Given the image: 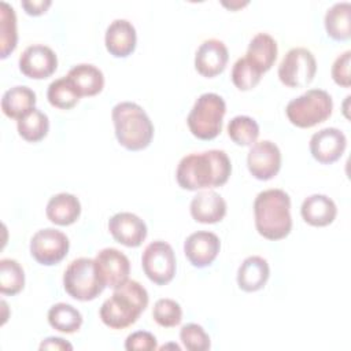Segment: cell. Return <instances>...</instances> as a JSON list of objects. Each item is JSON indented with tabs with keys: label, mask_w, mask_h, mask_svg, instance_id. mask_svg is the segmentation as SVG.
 Segmentation results:
<instances>
[{
	"label": "cell",
	"mask_w": 351,
	"mask_h": 351,
	"mask_svg": "<svg viewBox=\"0 0 351 351\" xmlns=\"http://www.w3.org/2000/svg\"><path fill=\"white\" fill-rule=\"evenodd\" d=\"M247 167L256 180H271L281 169L280 148L270 140L255 141L247 155Z\"/></svg>",
	"instance_id": "8fae6325"
},
{
	"label": "cell",
	"mask_w": 351,
	"mask_h": 351,
	"mask_svg": "<svg viewBox=\"0 0 351 351\" xmlns=\"http://www.w3.org/2000/svg\"><path fill=\"white\" fill-rule=\"evenodd\" d=\"M156 348V337L147 330L133 332L125 340V350L128 351H152Z\"/></svg>",
	"instance_id": "d590c367"
},
{
	"label": "cell",
	"mask_w": 351,
	"mask_h": 351,
	"mask_svg": "<svg viewBox=\"0 0 351 351\" xmlns=\"http://www.w3.org/2000/svg\"><path fill=\"white\" fill-rule=\"evenodd\" d=\"M19 70L32 80H45L51 77L58 67L55 52L43 44L27 47L19 56Z\"/></svg>",
	"instance_id": "7c38bea8"
},
{
	"label": "cell",
	"mask_w": 351,
	"mask_h": 351,
	"mask_svg": "<svg viewBox=\"0 0 351 351\" xmlns=\"http://www.w3.org/2000/svg\"><path fill=\"white\" fill-rule=\"evenodd\" d=\"M228 136L237 145L251 147L258 140L259 126L254 118L237 115L228 123Z\"/></svg>",
	"instance_id": "4dcf8cb0"
},
{
	"label": "cell",
	"mask_w": 351,
	"mask_h": 351,
	"mask_svg": "<svg viewBox=\"0 0 351 351\" xmlns=\"http://www.w3.org/2000/svg\"><path fill=\"white\" fill-rule=\"evenodd\" d=\"M64 291L75 300L89 302L96 299L106 288L95 259L77 258L63 273Z\"/></svg>",
	"instance_id": "52a82bcc"
},
{
	"label": "cell",
	"mask_w": 351,
	"mask_h": 351,
	"mask_svg": "<svg viewBox=\"0 0 351 351\" xmlns=\"http://www.w3.org/2000/svg\"><path fill=\"white\" fill-rule=\"evenodd\" d=\"M18 43L16 15L14 8L7 3H0V58L5 59Z\"/></svg>",
	"instance_id": "83f0119b"
},
{
	"label": "cell",
	"mask_w": 351,
	"mask_h": 351,
	"mask_svg": "<svg viewBox=\"0 0 351 351\" xmlns=\"http://www.w3.org/2000/svg\"><path fill=\"white\" fill-rule=\"evenodd\" d=\"M144 274L156 285L169 284L176 274L177 263L171 245L162 240L149 243L141 255Z\"/></svg>",
	"instance_id": "9c48e42d"
},
{
	"label": "cell",
	"mask_w": 351,
	"mask_h": 351,
	"mask_svg": "<svg viewBox=\"0 0 351 351\" xmlns=\"http://www.w3.org/2000/svg\"><path fill=\"white\" fill-rule=\"evenodd\" d=\"M70 248L69 237L53 228L36 232L30 240V254L44 266H52L64 259Z\"/></svg>",
	"instance_id": "30bf717a"
},
{
	"label": "cell",
	"mask_w": 351,
	"mask_h": 351,
	"mask_svg": "<svg viewBox=\"0 0 351 351\" xmlns=\"http://www.w3.org/2000/svg\"><path fill=\"white\" fill-rule=\"evenodd\" d=\"M255 228L267 240L285 239L292 229L291 197L282 189H266L254 202Z\"/></svg>",
	"instance_id": "3957f363"
},
{
	"label": "cell",
	"mask_w": 351,
	"mask_h": 351,
	"mask_svg": "<svg viewBox=\"0 0 351 351\" xmlns=\"http://www.w3.org/2000/svg\"><path fill=\"white\" fill-rule=\"evenodd\" d=\"M36 93L25 85H16L4 92L1 97V111L11 119H21L36 106Z\"/></svg>",
	"instance_id": "cb8c5ba5"
},
{
	"label": "cell",
	"mask_w": 351,
	"mask_h": 351,
	"mask_svg": "<svg viewBox=\"0 0 351 351\" xmlns=\"http://www.w3.org/2000/svg\"><path fill=\"white\" fill-rule=\"evenodd\" d=\"M137 43L136 29L132 22L126 19H115L112 21L104 36V44L110 55L114 58H126L129 56Z\"/></svg>",
	"instance_id": "ac0fdd59"
},
{
	"label": "cell",
	"mask_w": 351,
	"mask_h": 351,
	"mask_svg": "<svg viewBox=\"0 0 351 351\" xmlns=\"http://www.w3.org/2000/svg\"><path fill=\"white\" fill-rule=\"evenodd\" d=\"M51 4H52L51 0H23L21 3L25 12L32 16H38L45 14Z\"/></svg>",
	"instance_id": "74e56055"
},
{
	"label": "cell",
	"mask_w": 351,
	"mask_h": 351,
	"mask_svg": "<svg viewBox=\"0 0 351 351\" xmlns=\"http://www.w3.org/2000/svg\"><path fill=\"white\" fill-rule=\"evenodd\" d=\"M95 262L106 287L115 289L129 280L130 262L119 250L103 248L96 254Z\"/></svg>",
	"instance_id": "5bb4252c"
},
{
	"label": "cell",
	"mask_w": 351,
	"mask_h": 351,
	"mask_svg": "<svg viewBox=\"0 0 351 351\" xmlns=\"http://www.w3.org/2000/svg\"><path fill=\"white\" fill-rule=\"evenodd\" d=\"M25 287V271L22 266L10 258L0 261V292L14 296Z\"/></svg>",
	"instance_id": "1f68e13d"
},
{
	"label": "cell",
	"mask_w": 351,
	"mask_h": 351,
	"mask_svg": "<svg viewBox=\"0 0 351 351\" xmlns=\"http://www.w3.org/2000/svg\"><path fill=\"white\" fill-rule=\"evenodd\" d=\"M47 99L52 107H56L59 110H70L77 106L81 95L78 93L71 80L66 75L49 84L47 90Z\"/></svg>",
	"instance_id": "f1b7e54d"
},
{
	"label": "cell",
	"mask_w": 351,
	"mask_h": 351,
	"mask_svg": "<svg viewBox=\"0 0 351 351\" xmlns=\"http://www.w3.org/2000/svg\"><path fill=\"white\" fill-rule=\"evenodd\" d=\"M49 325L62 333H74L82 325L81 313L67 303H56L48 310Z\"/></svg>",
	"instance_id": "f546056e"
},
{
	"label": "cell",
	"mask_w": 351,
	"mask_h": 351,
	"mask_svg": "<svg viewBox=\"0 0 351 351\" xmlns=\"http://www.w3.org/2000/svg\"><path fill=\"white\" fill-rule=\"evenodd\" d=\"M221 248L219 237L207 230H199L189 234L184 243V254L195 267L210 266Z\"/></svg>",
	"instance_id": "9a60e30c"
},
{
	"label": "cell",
	"mask_w": 351,
	"mask_h": 351,
	"mask_svg": "<svg viewBox=\"0 0 351 351\" xmlns=\"http://www.w3.org/2000/svg\"><path fill=\"white\" fill-rule=\"evenodd\" d=\"M351 4L341 1L333 4L325 14V30L328 36L337 41H344L351 37Z\"/></svg>",
	"instance_id": "484cf974"
},
{
	"label": "cell",
	"mask_w": 351,
	"mask_h": 351,
	"mask_svg": "<svg viewBox=\"0 0 351 351\" xmlns=\"http://www.w3.org/2000/svg\"><path fill=\"white\" fill-rule=\"evenodd\" d=\"M40 350H56V351H71L73 346L62 337H47L41 341Z\"/></svg>",
	"instance_id": "f35d334b"
},
{
	"label": "cell",
	"mask_w": 351,
	"mask_h": 351,
	"mask_svg": "<svg viewBox=\"0 0 351 351\" xmlns=\"http://www.w3.org/2000/svg\"><path fill=\"white\" fill-rule=\"evenodd\" d=\"M346 147V134L337 128H325L315 132L308 144L313 158L322 165H330L339 160L344 154Z\"/></svg>",
	"instance_id": "4fadbf2b"
},
{
	"label": "cell",
	"mask_w": 351,
	"mask_h": 351,
	"mask_svg": "<svg viewBox=\"0 0 351 351\" xmlns=\"http://www.w3.org/2000/svg\"><path fill=\"white\" fill-rule=\"evenodd\" d=\"M248 1H244V3H240V1H230V3H226V1H222V5L230 8V10H239V8H243L244 5H247Z\"/></svg>",
	"instance_id": "ab89813d"
},
{
	"label": "cell",
	"mask_w": 351,
	"mask_h": 351,
	"mask_svg": "<svg viewBox=\"0 0 351 351\" xmlns=\"http://www.w3.org/2000/svg\"><path fill=\"white\" fill-rule=\"evenodd\" d=\"M16 129L23 140L29 143H37L48 134L49 119L47 114L34 107L16 121Z\"/></svg>",
	"instance_id": "4316f807"
},
{
	"label": "cell",
	"mask_w": 351,
	"mask_h": 351,
	"mask_svg": "<svg viewBox=\"0 0 351 351\" xmlns=\"http://www.w3.org/2000/svg\"><path fill=\"white\" fill-rule=\"evenodd\" d=\"M300 215L306 223L322 228L330 225L335 221L337 215V207L336 203L326 195L314 193L303 200Z\"/></svg>",
	"instance_id": "ffe728a7"
},
{
	"label": "cell",
	"mask_w": 351,
	"mask_h": 351,
	"mask_svg": "<svg viewBox=\"0 0 351 351\" xmlns=\"http://www.w3.org/2000/svg\"><path fill=\"white\" fill-rule=\"evenodd\" d=\"M230 78L237 89L250 90L259 84L262 73L244 56L237 59L236 63L233 64Z\"/></svg>",
	"instance_id": "d6a6232c"
},
{
	"label": "cell",
	"mask_w": 351,
	"mask_h": 351,
	"mask_svg": "<svg viewBox=\"0 0 351 351\" xmlns=\"http://www.w3.org/2000/svg\"><path fill=\"white\" fill-rule=\"evenodd\" d=\"M226 202L215 191H200L189 204L192 218L200 223H217L226 215Z\"/></svg>",
	"instance_id": "d6986e66"
},
{
	"label": "cell",
	"mask_w": 351,
	"mask_h": 351,
	"mask_svg": "<svg viewBox=\"0 0 351 351\" xmlns=\"http://www.w3.org/2000/svg\"><path fill=\"white\" fill-rule=\"evenodd\" d=\"M180 339L182 346L189 351H206L210 348V336L203 326L197 324H186L180 330Z\"/></svg>",
	"instance_id": "e575fe53"
},
{
	"label": "cell",
	"mask_w": 351,
	"mask_h": 351,
	"mask_svg": "<svg viewBox=\"0 0 351 351\" xmlns=\"http://www.w3.org/2000/svg\"><path fill=\"white\" fill-rule=\"evenodd\" d=\"M47 218L59 226H67L74 223L81 214V203L77 196L71 193L53 195L45 207Z\"/></svg>",
	"instance_id": "7402d4cb"
},
{
	"label": "cell",
	"mask_w": 351,
	"mask_h": 351,
	"mask_svg": "<svg viewBox=\"0 0 351 351\" xmlns=\"http://www.w3.org/2000/svg\"><path fill=\"white\" fill-rule=\"evenodd\" d=\"M317 62L313 52L303 47L291 48L278 66V78L288 88H304L315 77Z\"/></svg>",
	"instance_id": "ba28073f"
},
{
	"label": "cell",
	"mask_w": 351,
	"mask_h": 351,
	"mask_svg": "<svg viewBox=\"0 0 351 351\" xmlns=\"http://www.w3.org/2000/svg\"><path fill=\"white\" fill-rule=\"evenodd\" d=\"M277 53L278 48L276 40L267 33H258L248 44L245 58L263 74L271 69Z\"/></svg>",
	"instance_id": "603a6c76"
},
{
	"label": "cell",
	"mask_w": 351,
	"mask_h": 351,
	"mask_svg": "<svg viewBox=\"0 0 351 351\" xmlns=\"http://www.w3.org/2000/svg\"><path fill=\"white\" fill-rule=\"evenodd\" d=\"M333 110L332 96L324 89H308L292 99L285 108L289 122L298 128H313L325 122Z\"/></svg>",
	"instance_id": "8992f818"
},
{
	"label": "cell",
	"mask_w": 351,
	"mask_h": 351,
	"mask_svg": "<svg viewBox=\"0 0 351 351\" xmlns=\"http://www.w3.org/2000/svg\"><path fill=\"white\" fill-rule=\"evenodd\" d=\"M108 230L114 240L126 247H138L147 237V225L136 214L122 211L108 219Z\"/></svg>",
	"instance_id": "2e32d148"
},
{
	"label": "cell",
	"mask_w": 351,
	"mask_h": 351,
	"mask_svg": "<svg viewBox=\"0 0 351 351\" xmlns=\"http://www.w3.org/2000/svg\"><path fill=\"white\" fill-rule=\"evenodd\" d=\"M111 118L114 122L118 143L129 151L147 148L154 137V125L141 106L133 101H121L112 107Z\"/></svg>",
	"instance_id": "277c9868"
},
{
	"label": "cell",
	"mask_w": 351,
	"mask_h": 351,
	"mask_svg": "<svg viewBox=\"0 0 351 351\" xmlns=\"http://www.w3.org/2000/svg\"><path fill=\"white\" fill-rule=\"evenodd\" d=\"M228 59L229 52L223 41L218 38H208L203 41L196 51L195 69L200 75L213 78L225 70Z\"/></svg>",
	"instance_id": "e0dca14e"
},
{
	"label": "cell",
	"mask_w": 351,
	"mask_h": 351,
	"mask_svg": "<svg viewBox=\"0 0 351 351\" xmlns=\"http://www.w3.org/2000/svg\"><path fill=\"white\" fill-rule=\"evenodd\" d=\"M148 300V292L138 281L126 280L103 302L99 310L100 319L110 329H125L138 319Z\"/></svg>",
	"instance_id": "7a4b0ae2"
},
{
	"label": "cell",
	"mask_w": 351,
	"mask_h": 351,
	"mask_svg": "<svg viewBox=\"0 0 351 351\" xmlns=\"http://www.w3.org/2000/svg\"><path fill=\"white\" fill-rule=\"evenodd\" d=\"M350 62H351V51L347 49L346 52L339 55L332 64V71H330L332 78L337 85L343 88H348L351 85Z\"/></svg>",
	"instance_id": "8d00e7d4"
},
{
	"label": "cell",
	"mask_w": 351,
	"mask_h": 351,
	"mask_svg": "<svg viewBox=\"0 0 351 351\" xmlns=\"http://www.w3.org/2000/svg\"><path fill=\"white\" fill-rule=\"evenodd\" d=\"M152 318L159 326L174 328L180 325L182 319V308L176 300L163 298L155 302L152 308Z\"/></svg>",
	"instance_id": "836d02e7"
},
{
	"label": "cell",
	"mask_w": 351,
	"mask_h": 351,
	"mask_svg": "<svg viewBox=\"0 0 351 351\" xmlns=\"http://www.w3.org/2000/svg\"><path fill=\"white\" fill-rule=\"evenodd\" d=\"M226 114L225 100L213 92L200 95L186 117L191 133L200 140H213L222 130Z\"/></svg>",
	"instance_id": "5b68a950"
},
{
	"label": "cell",
	"mask_w": 351,
	"mask_h": 351,
	"mask_svg": "<svg viewBox=\"0 0 351 351\" xmlns=\"http://www.w3.org/2000/svg\"><path fill=\"white\" fill-rule=\"evenodd\" d=\"M270 276V267L265 258L251 255L243 261L237 270V284L244 292H255L265 287Z\"/></svg>",
	"instance_id": "44dd1931"
},
{
	"label": "cell",
	"mask_w": 351,
	"mask_h": 351,
	"mask_svg": "<svg viewBox=\"0 0 351 351\" xmlns=\"http://www.w3.org/2000/svg\"><path fill=\"white\" fill-rule=\"evenodd\" d=\"M232 163L222 149H208L184 156L176 170L178 185L186 191H202L226 184Z\"/></svg>",
	"instance_id": "6da1fadb"
},
{
	"label": "cell",
	"mask_w": 351,
	"mask_h": 351,
	"mask_svg": "<svg viewBox=\"0 0 351 351\" xmlns=\"http://www.w3.org/2000/svg\"><path fill=\"white\" fill-rule=\"evenodd\" d=\"M67 77L77 88L81 97L95 96L104 88V75L101 70L90 63H80L71 67Z\"/></svg>",
	"instance_id": "d4e9b609"
}]
</instances>
